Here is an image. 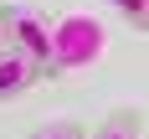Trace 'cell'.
Wrapping results in <instances>:
<instances>
[{"instance_id":"cell-2","label":"cell","mask_w":149,"mask_h":139,"mask_svg":"<svg viewBox=\"0 0 149 139\" xmlns=\"http://www.w3.org/2000/svg\"><path fill=\"white\" fill-rule=\"evenodd\" d=\"M0 21H5V46H15L26 62H36L46 77H52V21L36 5H0Z\"/></svg>"},{"instance_id":"cell-3","label":"cell","mask_w":149,"mask_h":139,"mask_svg":"<svg viewBox=\"0 0 149 139\" xmlns=\"http://www.w3.org/2000/svg\"><path fill=\"white\" fill-rule=\"evenodd\" d=\"M41 77H46V72L36 67V62H26L15 46H5V52H0V103H15V98H26V93L41 82Z\"/></svg>"},{"instance_id":"cell-1","label":"cell","mask_w":149,"mask_h":139,"mask_svg":"<svg viewBox=\"0 0 149 139\" xmlns=\"http://www.w3.org/2000/svg\"><path fill=\"white\" fill-rule=\"evenodd\" d=\"M103 46H108V36L93 15L72 10L62 21H52V77L57 72H82L93 62H103Z\"/></svg>"},{"instance_id":"cell-6","label":"cell","mask_w":149,"mask_h":139,"mask_svg":"<svg viewBox=\"0 0 149 139\" xmlns=\"http://www.w3.org/2000/svg\"><path fill=\"white\" fill-rule=\"evenodd\" d=\"M26 139H88V129L72 119H62V124H46V129H31Z\"/></svg>"},{"instance_id":"cell-5","label":"cell","mask_w":149,"mask_h":139,"mask_svg":"<svg viewBox=\"0 0 149 139\" xmlns=\"http://www.w3.org/2000/svg\"><path fill=\"white\" fill-rule=\"evenodd\" d=\"M103 5H113V15L129 31H139V36L149 31V0H103Z\"/></svg>"},{"instance_id":"cell-4","label":"cell","mask_w":149,"mask_h":139,"mask_svg":"<svg viewBox=\"0 0 149 139\" xmlns=\"http://www.w3.org/2000/svg\"><path fill=\"white\" fill-rule=\"evenodd\" d=\"M88 139H144V113L139 108H113Z\"/></svg>"},{"instance_id":"cell-8","label":"cell","mask_w":149,"mask_h":139,"mask_svg":"<svg viewBox=\"0 0 149 139\" xmlns=\"http://www.w3.org/2000/svg\"><path fill=\"white\" fill-rule=\"evenodd\" d=\"M0 5H5V0H0Z\"/></svg>"},{"instance_id":"cell-7","label":"cell","mask_w":149,"mask_h":139,"mask_svg":"<svg viewBox=\"0 0 149 139\" xmlns=\"http://www.w3.org/2000/svg\"><path fill=\"white\" fill-rule=\"evenodd\" d=\"M0 52H5V21H0Z\"/></svg>"}]
</instances>
